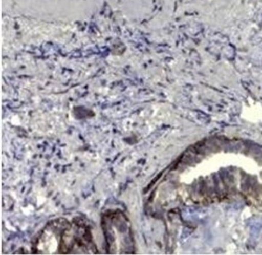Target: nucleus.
Instances as JSON below:
<instances>
[{
  "label": "nucleus",
  "instance_id": "f257e3e1",
  "mask_svg": "<svg viewBox=\"0 0 262 255\" xmlns=\"http://www.w3.org/2000/svg\"><path fill=\"white\" fill-rule=\"evenodd\" d=\"M102 225L108 253L113 254L135 253L131 224L124 213L116 210L105 214L102 217Z\"/></svg>",
  "mask_w": 262,
  "mask_h": 255
},
{
  "label": "nucleus",
  "instance_id": "f03ea898",
  "mask_svg": "<svg viewBox=\"0 0 262 255\" xmlns=\"http://www.w3.org/2000/svg\"><path fill=\"white\" fill-rule=\"evenodd\" d=\"M69 223L63 218L49 223L36 238L33 252L44 254L60 253L62 235Z\"/></svg>",
  "mask_w": 262,
  "mask_h": 255
}]
</instances>
